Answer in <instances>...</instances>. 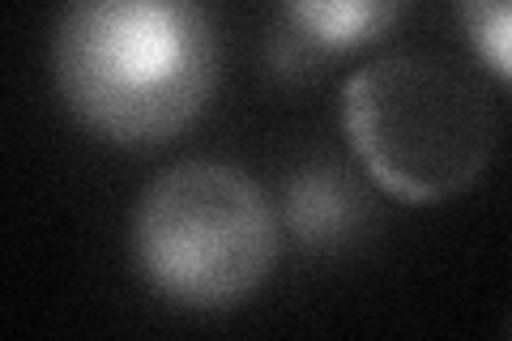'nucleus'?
Instances as JSON below:
<instances>
[{
    "instance_id": "1",
    "label": "nucleus",
    "mask_w": 512,
    "mask_h": 341,
    "mask_svg": "<svg viewBox=\"0 0 512 341\" xmlns=\"http://www.w3.org/2000/svg\"><path fill=\"white\" fill-rule=\"evenodd\" d=\"M222 39L205 0H64L52 81L69 116L124 150H158L210 107Z\"/></svg>"
},
{
    "instance_id": "2",
    "label": "nucleus",
    "mask_w": 512,
    "mask_h": 341,
    "mask_svg": "<svg viewBox=\"0 0 512 341\" xmlns=\"http://www.w3.org/2000/svg\"><path fill=\"white\" fill-rule=\"evenodd\" d=\"M342 124L363 171L410 205L466 192L500 137L491 94L436 52H393L350 73Z\"/></svg>"
},
{
    "instance_id": "3",
    "label": "nucleus",
    "mask_w": 512,
    "mask_h": 341,
    "mask_svg": "<svg viewBox=\"0 0 512 341\" xmlns=\"http://www.w3.org/2000/svg\"><path fill=\"white\" fill-rule=\"evenodd\" d=\"M133 256L146 286L167 303L227 312L278 261L274 205L227 162H175L133 209Z\"/></svg>"
},
{
    "instance_id": "4",
    "label": "nucleus",
    "mask_w": 512,
    "mask_h": 341,
    "mask_svg": "<svg viewBox=\"0 0 512 341\" xmlns=\"http://www.w3.org/2000/svg\"><path fill=\"white\" fill-rule=\"evenodd\" d=\"M282 218L299 248L342 252L367 231V201L359 184L333 162L299 167L282 192Z\"/></svg>"
},
{
    "instance_id": "5",
    "label": "nucleus",
    "mask_w": 512,
    "mask_h": 341,
    "mask_svg": "<svg viewBox=\"0 0 512 341\" xmlns=\"http://www.w3.org/2000/svg\"><path fill=\"white\" fill-rule=\"evenodd\" d=\"M410 0H282L286 26L312 39L325 56L372 47L406 18Z\"/></svg>"
},
{
    "instance_id": "6",
    "label": "nucleus",
    "mask_w": 512,
    "mask_h": 341,
    "mask_svg": "<svg viewBox=\"0 0 512 341\" xmlns=\"http://www.w3.org/2000/svg\"><path fill=\"white\" fill-rule=\"evenodd\" d=\"M457 13L478 60L512 81V0H457Z\"/></svg>"
},
{
    "instance_id": "7",
    "label": "nucleus",
    "mask_w": 512,
    "mask_h": 341,
    "mask_svg": "<svg viewBox=\"0 0 512 341\" xmlns=\"http://www.w3.org/2000/svg\"><path fill=\"white\" fill-rule=\"evenodd\" d=\"M320 60H325V52L312 39H303L295 26H282L274 43H269V64H274L278 77H312Z\"/></svg>"
}]
</instances>
